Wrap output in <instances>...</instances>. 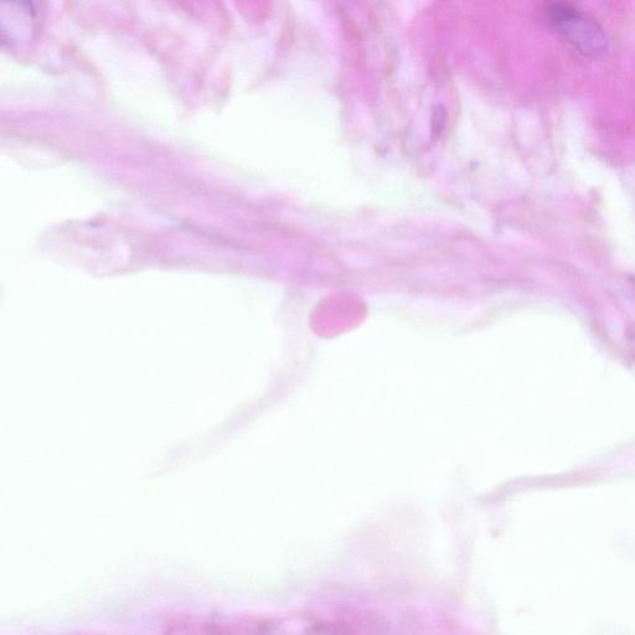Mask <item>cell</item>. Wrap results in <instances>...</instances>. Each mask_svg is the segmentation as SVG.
I'll return each instance as SVG.
<instances>
[{
    "mask_svg": "<svg viewBox=\"0 0 635 635\" xmlns=\"http://www.w3.org/2000/svg\"><path fill=\"white\" fill-rule=\"evenodd\" d=\"M552 28L573 48L588 56H600L608 48L606 34L592 19L569 4H551L546 10Z\"/></svg>",
    "mask_w": 635,
    "mask_h": 635,
    "instance_id": "obj_1",
    "label": "cell"
}]
</instances>
